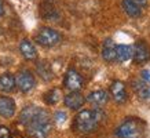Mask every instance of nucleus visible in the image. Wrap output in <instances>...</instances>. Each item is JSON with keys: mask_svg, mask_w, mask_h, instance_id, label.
I'll use <instances>...</instances> for the list:
<instances>
[{"mask_svg": "<svg viewBox=\"0 0 150 138\" xmlns=\"http://www.w3.org/2000/svg\"><path fill=\"white\" fill-rule=\"evenodd\" d=\"M19 122L26 127L32 138H47L52 129L50 113L37 106H26L19 115Z\"/></svg>", "mask_w": 150, "mask_h": 138, "instance_id": "nucleus-1", "label": "nucleus"}, {"mask_svg": "<svg viewBox=\"0 0 150 138\" xmlns=\"http://www.w3.org/2000/svg\"><path fill=\"white\" fill-rule=\"evenodd\" d=\"M105 117L103 112L100 109H87L81 110L74 120V127L80 133H91L99 126L102 119Z\"/></svg>", "mask_w": 150, "mask_h": 138, "instance_id": "nucleus-2", "label": "nucleus"}, {"mask_svg": "<svg viewBox=\"0 0 150 138\" xmlns=\"http://www.w3.org/2000/svg\"><path fill=\"white\" fill-rule=\"evenodd\" d=\"M143 130H145V123L137 117H132L127 119L118 126L116 130V135L118 138H139L143 134Z\"/></svg>", "mask_w": 150, "mask_h": 138, "instance_id": "nucleus-3", "label": "nucleus"}, {"mask_svg": "<svg viewBox=\"0 0 150 138\" xmlns=\"http://www.w3.org/2000/svg\"><path fill=\"white\" fill-rule=\"evenodd\" d=\"M36 41L44 47H52L61 41V35L51 28H43L36 35Z\"/></svg>", "mask_w": 150, "mask_h": 138, "instance_id": "nucleus-4", "label": "nucleus"}, {"mask_svg": "<svg viewBox=\"0 0 150 138\" xmlns=\"http://www.w3.org/2000/svg\"><path fill=\"white\" fill-rule=\"evenodd\" d=\"M64 84L69 91H79L83 87L81 75L79 73L76 69H69L68 72H66V75H65Z\"/></svg>", "mask_w": 150, "mask_h": 138, "instance_id": "nucleus-5", "label": "nucleus"}, {"mask_svg": "<svg viewBox=\"0 0 150 138\" xmlns=\"http://www.w3.org/2000/svg\"><path fill=\"white\" fill-rule=\"evenodd\" d=\"M132 58L137 64H145L150 60V48L143 40H139L135 43Z\"/></svg>", "mask_w": 150, "mask_h": 138, "instance_id": "nucleus-6", "label": "nucleus"}, {"mask_svg": "<svg viewBox=\"0 0 150 138\" xmlns=\"http://www.w3.org/2000/svg\"><path fill=\"white\" fill-rule=\"evenodd\" d=\"M15 83H17V87L23 92L30 91L35 87V78L29 70H22L17 75L15 78Z\"/></svg>", "mask_w": 150, "mask_h": 138, "instance_id": "nucleus-7", "label": "nucleus"}, {"mask_svg": "<svg viewBox=\"0 0 150 138\" xmlns=\"http://www.w3.org/2000/svg\"><path fill=\"white\" fill-rule=\"evenodd\" d=\"M110 94H112L113 100L117 104H124V102L127 101V90H125L124 83L120 82V80H116V82L112 83V86H110Z\"/></svg>", "mask_w": 150, "mask_h": 138, "instance_id": "nucleus-8", "label": "nucleus"}, {"mask_svg": "<svg viewBox=\"0 0 150 138\" xmlns=\"http://www.w3.org/2000/svg\"><path fill=\"white\" fill-rule=\"evenodd\" d=\"M102 57L106 62H114L117 57V46L112 39H106L102 46Z\"/></svg>", "mask_w": 150, "mask_h": 138, "instance_id": "nucleus-9", "label": "nucleus"}, {"mask_svg": "<svg viewBox=\"0 0 150 138\" xmlns=\"http://www.w3.org/2000/svg\"><path fill=\"white\" fill-rule=\"evenodd\" d=\"M65 105L70 108V109H79V108H81L84 105V102H86V98L80 94L79 91H70L69 94L65 95Z\"/></svg>", "mask_w": 150, "mask_h": 138, "instance_id": "nucleus-10", "label": "nucleus"}, {"mask_svg": "<svg viewBox=\"0 0 150 138\" xmlns=\"http://www.w3.org/2000/svg\"><path fill=\"white\" fill-rule=\"evenodd\" d=\"M15 113V102L10 97L0 98V116L1 117H11Z\"/></svg>", "mask_w": 150, "mask_h": 138, "instance_id": "nucleus-11", "label": "nucleus"}, {"mask_svg": "<svg viewBox=\"0 0 150 138\" xmlns=\"http://www.w3.org/2000/svg\"><path fill=\"white\" fill-rule=\"evenodd\" d=\"M87 101L95 106H102L109 101V94L105 90H96V91H92L88 94Z\"/></svg>", "mask_w": 150, "mask_h": 138, "instance_id": "nucleus-12", "label": "nucleus"}, {"mask_svg": "<svg viewBox=\"0 0 150 138\" xmlns=\"http://www.w3.org/2000/svg\"><path fill=\"white\" fill-rule=\"evenodd\" d=\"M19 51H21V54L23 55V58H26V60L32 61V60H36L37 57V50L35 44H33L32 41L29 40H22L21 41V44H19Z\"/></svg>", "mask_w": 150, "mask_h": 138, "instance_id": "nucleus-13", "label": "nucleus"}, {"mask_svg": "<svg viewBox=\"0 0 150 138\" xmlns=\"http://www.w3.org/2000/svg\"><path fill=\"white\" fill-rule=\"evenodd\" d=\"M15 86H17L15 78L11 73H4L0 76V90L1 91H4V92L13 91Z\"/></svg>", "mask_w": 150, "mask_h": 138, "instance_id": "nucleus-14", "label": "nucleus"}, {"mask_svg": "<svg viewBox=\"0 0 150 138\" xmlns=\"http://www.w3.org/2000/svg\"><path fill=\"white\" fill-rule=\"evenodd\" d=\"M132 54H134V48H132L131 46L120 44V46H117V57H116V61H117V62H127L128 60L132 58Z\"/></svg>", "mask_w": 150, "mask_h": 138, "instance_id": "nucleus-15", "label": "nucleus"}, {"mask_svg": "<svg viewBox=\"0 0 150 138\" xmlns=\"http://www.w3.org/2000/svg\"><path fill=\"white\" fill-rule=\"evenodd\" d=\"M123 9L124 11L129 15V17H132V18H138V17H141L142 14V7H139L138 4H135L134 1H131V0H123Z\"/></svg>", "mask_w": 150, "mask_h": 138, "instance_id": "nucleus-16", "label": "nucleus"}, {"mask_svg": "<svg viewBox=\"0 0 150 138\" xmlns=\"http://www.w3.org/2000/svg\"><path fill=\"white\" fill-rule=\"evenodd\" d=\"M135 91L138 92V95L143 98V100H149L150 98V80H143L142 79L141 82L135 83Z\"/></svg>", "mask_w": 150, "mask_h": 138, "instance_id": "nucleus-17", "label": "nucleus"}, {"mask_svg": "<svg viewBox=\"0 0 150 138\" xmlns=\"http://www.w3.org/2000/svg\"><path fill=\"white\" fill-rule=\"evenodd\" d=\"M37 73L40 75V78L43 80H51L52 79V69H51L50 64L47 61L37 64Z\"/></svg>", "mask_w": 150, "mask_h": 138, "instance_id": "nucleus-18", "label": "nucleus"}, {"mask_svg": "<svg viewBox=\"0 0 150 138\" xmlns=\"http://www.w3.org/2000/svg\"><path fill=\"white\" fill-rule=\"evenodd\" d=\"M44 100H46V102L48 105H54L59 100V91L58 90H50V91L44 95Z\"/></svg>", "mask_w": 150, "mask_h": 138, "instance_id": "nucleus-19", "label": "nucleus"}, {"mask_svg": "<svg viewBox=\"0 0 150 138\" xmlns=\"http://www.w3.org/2000/svg\"><path fill=\"white\" fill-rule=\"evenodd\" d=\"M0 138H11V133H10L8 127L0 126Z\"/></svg>", "mask_w": 150, "mask_h": 138, "instance_id": "nucleus-20", "label": "nucleus"}, {"mask_svg": "<svg viewBox=\"0 0 150 138\" xmlns=\"http://www.w3.org/2000/svg\"><path fill=\"white\" fill-rule=\"evenodd\" d=\"M55 120H57L58 123L65 122V120H66V113H64V112H57V113H55Z\"/></svg>", "mask_w": 150, "mask_h": 138, "instance_id": "nucleus-21", "label": "nucleus"}, {"mask_svg": "<svg viewBox=\"0 0 150 138\" xmlns=\"http://www.w3.org/2000/svg\"><path fill=\"white\" fill-rule=\"evenodd\" d=\"M131 1H134L139 7H146V4H147V0H131Z\"/></svg>", "mask_w": 150, "mask_h": 138, "instance_id": "nucleus-22", "label": "nucleus"}, {"mask_svg": "<svg viewBox=\"0 0 150 138\" xmlns=\"http://www.w3.org/2000/svg\"><path fill=\"white\" fill-rule=\"evenodd\" d=\"M142 79H143V80H150V72L149 70H143V72H142Z\"/></svg>", "mask_w": 150, "mask_h": 138, "instance_id": "nucleus-23", "label": "nucleus"}, {"mask_svg": "<svg viewBox=\"0 0 150 138\" xmlns=\"http://www.w3.org/2000/svg\"><path fill=\"white\" fill-rule=\"evenodd\" d=\"M4 14V6H3V1L0 0V17Z\"/></svg>", "mask_w": 150, "mask_h": 138, "instance_id": "nucleus-24", "label": "nucleus"}]
</instances>
